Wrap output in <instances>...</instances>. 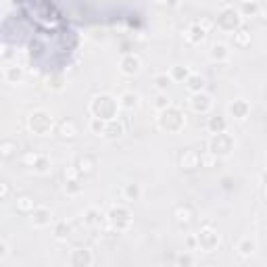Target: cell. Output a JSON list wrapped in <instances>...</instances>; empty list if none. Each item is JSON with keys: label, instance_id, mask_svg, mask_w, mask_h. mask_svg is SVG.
<instances>
[{"label": "cell", "instance_id": "obj_23", "mask_svg": "<svg viewBox=\"0 0 267 267\" xmlns=\"http://www.w3.org/2000/svg\"><path fill=\"white\" fill-rule=\"evenodd\" d=\"M15 205H17V211H19V213H25V215H29L33 209H36V201H33L31 196H27V194L17 196Z\"/></svg>", "mask_w": 267, "mask_h": 267}, {"label": "cell", "instance_id": "obj_48", "mask_svg": "<svg viewBox=\"0 0 267 267\" xmlns=\"http://www.w3.org/2000/svg\"><path fill=\"white\" fill-rule=\"evenodd\" d=\"M180 0H167V6H178Z\"/></svg>", "mask_w": 267, "mask_h": 267}, {"label": "cell", "instance_id": "obj_21", "mask_svg": "<svg viewBox=\"0 0 267 267\" xmlns=\"http://www.w3.org/2000/svg\"><path fill=\"white\" fill-rule=\"evenodd\" d=\"M207 127L211 134H222V132H228V119L222 117V115H213V117H209L207 121Z\"/></svg>", "mask_w": 267, "mask_h": 267}, {"label": "cell", "instance_id": "obj_4", "mask_svg": "<svg viewBox=\"0 0 267 267\" xmlns=\"http://www.w3.org/2000/svg\"><path fill=\"white\" fill-rule=\"evenodd\" d=\"M27 127H29V132L36 136H48L54 130V119L50 113L40 109V111H33L27 117Z\"/></svg>", "mask_w": 267, "mask_h": 267}, {"label": "cell", "instance_id": "obj_40", "mask_svg": "<svg viewBox=\"0 0 267 267\" xmlns=\"http://www.w3.org/2000/svg\"><path fill=\"white\" fill-rule=\"evenodd\" d=\"M65 84V77L63 75H50L48 77V88L50 90H61Z\"/></svg>", "mask_w": 267, "mask_h": 267}, {"label": "cell", "instance_id": "obj_18", "mask_svg": "<svg viewBox=\"0 0 267 267\" xmlns=\"http://www.w3.org/2000/svg\"><path fill=\"white\" fill-rule=\"evenodd\" d=\"M75 167L82 176H92V173H94V167H96V161L90 155H82V157L75 159Z\"/></svg>", "mask_w": 267, "mask_h": 267}, {"label": "cell", "instance_id": "obj_22", "mask_svg": "<svg viewBox=\"0 0 267 267\" xmlns=\"http://www.w3.org/2000/svg\"><path fill=\"white\" fill-rule=\"evenodd\" d=\"M138 104H140V96L134 94V92H125V94L119 96V107L125 109V111L138 109Z\"/></svg>", "mask_w": 267, "mask_h": 267}, {"label": "cell", "instance_id": "obj_31", "mask_svg": "<svg viewBox=\"0 0 267 267\" xmlns=\"http://www.w3.org/2000/svg\"><path fill=\"white\" fill-rule=\"evenodd\" d=\"M123 196H125V201H138L142 196L140 184H125L123 186Z\"/></svg>", "mask_w": 267, "mask_h": 267}, {"label": "cell", "instance_id": "obj_10", "mask_svg": "<svg viewBox=\"0 0 267 267\" xmlns=\"http://www.w3.org/2000/svg\"><path fill=\"white\" fill-rule=\"evenodd\" d=\"M29 222L33 228H48L54 224V217H52V211L48 207H36L29 213Z\"/></svg>", "mask_w": 267, "mask_h": 267}, {"label": "cell", "instance_id": "obj_35", "mask_svg": "<svg viewBox=\"0 0 267 267\" xmlns=\"http://www.w3.org/2000/svg\"><path fill=\"white\" fill-rule=\"evenodd\" d=\"M84 224H86V226H90V228H96V226H100V213L96 211L94 207H90L88 211L84 213Z\"/></svg>", "mask_w": 267, "mask_h": 267}, {"label": "cell", "instance_id": "obj_39", "mask_svg": "<svg viewBox=\"0 0 267 267\" xmlns=\"http://www.w3.org/2000/svg\"><path fill=\"white\" fill-rule=\"evenodd\" d=\"M215 163H217V155H213L211 150L207 155H201V167H213Z\"/></svg>", "mask_w": 267, "mask_h": 267}, {"label": "cell", "instance_id": "obj_1", "mask_svg": "<svg viewBox=\"0 0 267 267\" xmlns=\"http://www.w3.org/2000/svg\"><path fill=\"white\" fill-rule=\"evenodd\" d=\"M119 100H115L111 94H96L94 98L90 100L88 111L92 117H100L104 121L117 119L119 117Z\"/></svg>", "mask_w": 267, "mask_h": 267}, {"label": "cell", "instance_id": "obj_17", "mask_svg": "<svg viewBox=\"0 0 267 267\" xmlns=\"http://www.w3.org/2000/svg\"><path fill=\"white\" fill-rule=\"evenodd\" d=\"M2 75H4L6 84H21L23 77H25V71H23V67H19V65H8V67H4Z\"/></svg>", "mask_w": 267, "mask_h": 267}, {"label": "cell", "instance_id": "obj_13", "mask_svg": "<svg viewBox=\"0 0 267 267\" xmlns=\"http://www.w3.org/2000/svg\"><path fill=\"white\" fill-rule=\"evenodd\" d=\"M228 113L232 115L234 119H247L249 115H251V104L247 102V100H242V98H238V100H232L230 104H228Z\"/></svg>", "mask_w": 267, "mask_h": 267}, {"label": "cell", "instance_id": "obj_9", "mask_svg": "<svg viewBox=\"0 0 267 267\" xmlns=\"http://www.w3.org/2000/svg\"><path fill=\"white\" fill-rule=\"evenodd\" d=\"M140 69H142V61H140V56L138 54H132V52H125L121 59H119V71L123 75H138L140 73Z\"/></svg>", "mask_w": 267, "mask_h": 267}, {"label": "cell", "instance_id": "obj_2", "mask_svg": "<svg viewBox=\"0 0 267 267\" xmlns=\"http://www.w3.org/2000/svg\"><path fill=\"white\" fill-rule=\"evenodd\" d=\"M157 125H159V130H163L167 134H180L186 125V115L178 107H169V109L159 113Z\"/></svg>", "mask_w": 267, "mask_h": 267}, {"label": "cell", "instance_id": "obj_26", "mask_svg": "<svg viewBox=\"0 0 267 267\" xmlns=\"http://www.w3.org/2000/svg\"><path fill=\"white\" fill-rule=\"evenodd\" d=\"M190 67H184V65H173L171 69H169V75H171V79L173 82H186V79L190 77Z\"/></svg>", "mask_w": 267, "mask_h": 267}, {"label": "cell", "instance_id": "obj_25", "mask_svg": "<svg viewBox=\"0 0 267 267\" xmlns=\"http://www.w3.org/2000/svg\"><path fill=\"white\" fill-rule=\"evenodd\" d=\"M238 13H240L242 17H255V15H259V4H257V0H242Z\"/></svg>", "mask_w": 267, "mask_h": 267}, {"label": "cell", "instance_id": "obj_37", "mask_svg": "<svg viewBox=\"0 0 267 267\" xmlns=\"http://www.w3.org/2000/svg\"><path fill=\"white\" fill-rule=\"evenodd\" d=\"M153 107L161 113V111H165V109H169V107H171V100H169V96L165 94V92H161V94L153 100Z\"/></svg>", "mask_w": 267, "mask_h": 267}, {"label": "cell", "instance_id": "obj_24", "mask_svg": "<svg viewBox=\"0 0 267 267\" xmlns=\"http://www.w3.org/2000/svg\"><path fill=\"white\" fill-rule=\"evenodd\" d=\"M236 251H238V255L240 257H251V255L257 251V242H255L253 238H242L240 242H238V247H236Z\"/></svg>", "mask_w": 267, "mask_h": 267}, {"label": "cell", "instance_id": "obj_27", "mask_svg": "<svg viewBox=\"0 0 267 267\" xmlns=\"http://www.w3.org/2000/svg\"><path fill=\"white\" fill-rule=\"evenodd\" d=\"M249 44H251V31L247 27H238L234 31V46H238V48H247Z\"/></svg>", "mask_w": 267, "mask_h": 267}, {"label": "cell", "instance_id": "obj_43", "mask_svg": "<svg viewBox=\"0 0 267 267\" xmlns=\"http://www.w3.org/2000/svg\"><path fill=\"white\" fill-rule=\"evenodd\" d=\"M186 247H188V251H196V249H199V238H196V234L186 238Z\"/></svg>", "mask_w": 267, "mask_h": 267}, {"label": "cell", "instance_id": "obj_30", "mask_svg": "<svg viewBox=\"0 0 267 267\" xmlns=\"http://www.w3.org/2000/svg\"><path fill=\"white\" fill-rule=\"evenodd\" d=\"M173 217H176V222L180 226H188L192 222V211L188 207H178L176 211H173Z\"/></svg>", "mask_w": 267, "mask_h": 267}, {"label": "cell", "instance_id": "obj_34", "mask_svg": "<svg viewBox=\"0 0 267 267\" xmlns=\"http://www.w3.org/2000/svg\"><path fill=\"white\" fill-rule=\"evenodd\" d=\"M69 234H71V228H69L65 222L54 224V228H52V236H54L56 240H67Z\"/></svg>", "mask_w": 267, "mask_h": 267}, {"label": "cell", "instance_id": "obj_46", "mask_svg": "<svg viewBox=\"0 0 267 267\" xmlns=\"http://www.w3.org/2000/svg\"><path fill=\"white\" fill-rule=\"evenodd\" d=\"M259 15H261V17H263V19L267 21V6H263V8L259 6Z\"/></svg>", "mask_w": 267, "mask_h": 267}, {"label": "cell", "instance_id": "obj_29", "mask_svg": "<svg viewBox=\"0 0 267 267\" xmlns=\"http://www.w3.org/2000/svg\"><path fill=\"white\" fill-rule=\"evenodd\" d=\"M125 132V125L119 121V119H111L107 121V132H104V136H109V138H117Z\"/></svg>", "mask_w": 267, "mask_h": 267}, {"label": "cell", "instance_id": "obj_16", "mask_svg": "<svg viewBox=\"0 0 267 267\" xmlns=\"http://www.w3.org/2000/svg\"><path fill=\"white\" fill-rule=\"evenodd\" d=\"M205 38H207V29L201 25V23L199 21L190 23L188 29H186V40H188L190 44H201V42H205Z\"/></svg>", "mask_w": 267, "mask_h": 267}, {"label": "cell", "instance_id": "obj_44", "mask_svg": "<svg viewBox=\"0 0 267 267\" xmlns=\"http://www.w3.org/2000/svg\"><path fill=\"white\" fill-rule=\"evenodd\" d=\"M8 194H10L8 184H6V182H2V184H0V201H6V199H8Z\"/></svg>", "mask_w": 267, "mask_h": 267}, {"label": "cell", "instance_id": "obj_50", "mask_svg": "<svg viewBox=\"0 0 267 267\" xmlns=\"http://www.w3.org/2000/svg\"><path fill=\"white\" fill-rule=\"evenodd\" d=\"M263 192H265V199H267V186H265V190H263Z\"/></svg>", "mask_w": 267, "mask_h": 267}, {"label": "cell", "instance_id": "obj_42", "mask_svg": "<svg viewBox=\"0 0 267 267\" xmlns=\"http://www.w3.org/2000/svg\"><path fill=\"white\" fill-rule=\"evenodd\" d=\"M178 263H180V265H194L196 259L192 257L190 253H184V255H180V257H178Z\"/></svg>", "mask_w": 267, "mask_h": 267}, {"label": "cell", "instance_id": "obj_38", "mask_svg": "<svg viewBox=\"0 0 267 267\" xmlns=\"http://www.w3.org/2000/svg\"><path fill=\"white\" fill-rule=\"evenodd\" d=\"M38 153H33V150H25V153L21 155V163L25 165V167H33L36 165V161H38Z\"/></svg>", "mask_w": 267, "mask_h": 267}, {"label": "cell", "instance_id": "obj_19", "mask_svg": "<svg viewBox=\"0 0 267 267\" xmlns=\"http://www.w3.org/2000/svg\"><path fill=\"white\" fill-rule=\"evenodd\" d=\"M56 134H59L63 140H73V138L77 136V127L71 119H63L59 125H56Z\"/></svg>", "mask_w": 267, "mask_h": 267}, {"label": "cell", "instance_id": "obj_32", "mask_svg": "<svg viewBox=\"0 0 267 267\" xmlns=\"http://www.w3.org/2000/svg\"><path fill=\"white\" fill-rule=\"evenodd\" d=\"M17 153V142L10 140V138H4L2 142H0V155H2L4 159H10Z\"/></svg>", "mask_w": 267, "mask_h": 267}, {"label": "cell", "instance_id": "obj_28", "mask_svg": "<svg viewBox=\"0 0 267 267\" xmlns=\"http://www.w3.org/2000/svg\"><path fill=\"white\" fill-rule=\"evenodd\" d=\"M31 169L36 173H40V176H46V173H50V169H52V161L46 155H40L38 161H36V165H33Z\"/></svg>", "mask_w": 267, "mask_h": 267}, {"label": "cell", "instance_id": "obj_20", "mask_svg": "<svg viewBox=\"0 0 267 267\" xmlns=\"http://www.w3.org/2000/svg\"><path fill=\"white\" fill-rule=\"evenodd\" d=\"M186 90L190 94H199V92H205V77L201 73H190V77L186 79Z\"/></svg>", "mask_w": 267, "mask_h": 267}, {"label": "cell", "instance_id": "obj_5", "mask_svg": "<svg viewBox=\"0 0 267 267\" xmlns=\"http://www.w3.org/2000/svg\"><path fill=\"white\" fill-rule=\"evenodd\" d=\"M215 25L222 29V31H228V33H234L238 27H242V15L234 6H224L219 10V15L215 19Z\"/></svg>", "mask_w": 267, "mask_h": 267}, {"label": "cell", "instance_id": "obj_49", "mask_svg": "<svg viewBox=\"0 0 267 267\" xmlns=\"http://www.w3.org/2000/svg\"><path fill=\"white\" fill-rule=\"evenodd\" d=\"M157 4H167V0H155Z\"/></svg>", "mask_w": 267, "mask_h": 267}, {"label": "cell", "instance_id": "obj_11", "mask_svg": "<svg viewBox=\"0 0 267 267\" xmlns=\"http://www.w3.org/2000/svg\"><path fill=\"white\" fill-rule=\"evenodd\" d=\"M190 109L199 115H207L213 109V98L207 94V92H199V94H192L190 98Z\"/></svg>", "mask_w": 267, "mask_h": 267}, {"label": "cell", "instance_id": "obj_47", "mask_svg": "<svg viewBox=\"0 0 267 267\" xmlns=\"http://www.w3.org/2000/svg\"><path fill=\"white\" fill-rule=\"evenodd\" d=\"M261 184H263V186H267V171H263V173H261Z\"/></svg>", "mask_w": 267, "mask_h": 267}, {"label": "cell", "instance_id": "obj_3", "mask_svg": "<svg viewBox=\"0 0 267 267\" xmlns=\"http://www.w3.org/2000/svg\"><path fill=\"white\" fill-rule=\"evenodd\" d=\"M107 222L113 230H117V232H127L132 228V222H134V215L132 211L127 207L123 205H113L109 209V213H107Z\"/></svg>", "mask_w": 267, "mask_h": 267}, {"label": "cell", "instance_id": "obj_36", "mask_svg": "<svg viewBox=\"0 0 267 267\" xmlns=\"http://www.w3.org/2000/svg\"><path fill=\"white\" fill-rule=\"evenodd\" d=\"M171 75L169 73H159V75H155V88L159 90V92H167V88L171 86Z\"/></svg>", "mask_w": 267, "mask_h": 267}, {"label": "cell", "instance_id": "obj_7", "mask_svg": "<svg viewBox=\"0 0 267 267\" xmlns=\"http://www.w3.org/2000/svg\"><path fill=\"white\" fill-rule=\"evenodd\" d=\"M196 238H199V251H203V253L217 251L219 242H222V238H219V234H217V230H213L211 226H205L199 234H196Z\"/></svg>", "mask_w": 267, "mask_h": 267}, {"label": "cell", "instance_id": "obj_8", "mask_svg": "<svg viewBox=\"0 0 267 267\" xmlns=\"http://www.w3.org/2000/svg\"><path fill=\"white\" fill-rule=\"evenodd\" d=\"M79 176H82V173L77 171L75 165L65 169V192H67V196H77V194H82L84 186L79 184Z\"/></svg>", "mask_w": 267, "mask_h": 267}, {"label": "cell", "instance_id": "obj_41", "mask_svg": "<svg viewBox=\"0 0 267 267\" xmlns=\"http://www.w3.org/2000/svg\"><path fill=\"white\" fill-rule=\"evenodd\" d=\"M8 255H10V247H8L6 238H2V240H0V261H6Z\"/></svg>", "mask_w": 267, "mask_h": 267}, {"label": "cell", "instance_id": "obj_15", "mask_svg": "<svg viewBox=\"0 0 267 267\" xmlns=\"http://www.w3.org/2000/svg\"><path fill=\"white\" fill-rule=\"evenodd\" d=\"M69 263L75 265V267H90L92 263H94V257H92V253L88 249H75L71 253V259H69Z\"/></svg>", "mask_w": 267, "mask_h": 267}, {"label": "cell", "instance_id": "obj_12", "mask_svg": "<svg viewBox=\"0 0 267 267\" xmlns=\"http://www.w3.org/2000/svg\"><path fill=\"white\" fill-rule=\"evenodd\" d=\"M180 165L186 171H194L196 167H201V155L196 153L194 148H186L180 155Z\"/></svg>", "mask_w": 267, "mask_h": 267}, {"label": "cell", "instance_id": "obj_33", "mask_svg": "<svg viewBox=\"0 0 267 267\" xmlns=\"http://www.w3.org/2000/svg\"><path fill=\"white\" fill-rule=\"evenodd\" d=\"M88 127H90V132H92V134L104 136V132H107V121L100 119V117H92L90 123H88Z\"/></svg>", "mask_w": 267, "mask_h": 267}, {"label": "cell", "instance_id": "obj_45", "mask_svg": "<svg viewBox=\"0 0 267 267\" xmlns=\"http://www.w3.org/2000/svg\"><path fill=\"white\" fill-rule=\"evenodd\" d=\"M8 56H10V48L4 44V46H2V59H8Z\"/></svg>", "mask_w": 267, "mask_h": 267}, {"label": "cell", "instance_id": "obj_6", "mask_svg": "<svg viewBox=\"0 0 267 267\" xmlns=\"http://www.w3.org/2000/svg\"><path fill=\"white\" fill-rule=\"evenodd\" d=\"M236 146V140L234 136L228 134V132H222V134H213L211 140H209V150L217 157H228L232 150Z\"/></svg>", "mask_w": 267, "mask_h": 267}, {"label": "cell", "instance_id": "obj_14", "mask_svg": "<svg viewBox=\"0 0 267 267\" xmlns=\"http://www.w3.org/2000/svg\"><path fill=\"white\" fill-rule=\"evenodd\" d=\"M209 59L215 63H226L230 61V48L224 42H213L211 48H209Z\"/></svg>", "mask_w": 267, "mask_h": 267}]
</instances>
